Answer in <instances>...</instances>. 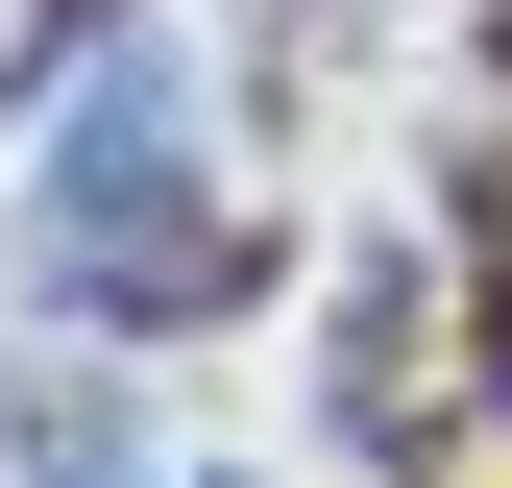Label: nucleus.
Returning <instances> with one entry per match:
<instances>
[{
  "mask_svg": "<svg viewBox=\"0 0 512 488\" xmlns=\"http://www.w3.org/2000/svg\"><path fill=\"white\" fill-rule=\"evenodd\" d=\"M317 415H342L366 464H464V244H439V220L342 244V342H317Z\"/></svg>",
  "mask_w": 512,
  "mask_h": 488,
  "instance_id": "obj_2",
  "label": "nucleus"
},
{
  "mask_svg": "<svg viewBox=\"0 0 512 488\" xmlns=\"http://www.w3.org/2000/svg\"><path fill=\"white\" fill-rule=\"evenodd\" d=\"M244 293H269V220L196 171V74L98 49L74 122H49V171H25V318L49 342H196Z\"/></svg>",
  "mask_w": 512,
  "mask_h": 488,
  "instance_id": "obj_1",
  "label": "nucleus"
},
{
  "mask_svg": "<svg viewBox=\"0 0 512 488\" xmlns=\"http://www.w3.org/2000/svg\"><path fill=\"white\" fill-rule=\"evenodd\" d=\"M269 25H317V0H269Z\"/></svg>",
  "mask_w": 512,
  "mask_h": 488,
  "instance_id": "obj_6",
  "label": "nucleus"
},
{
  "mask_svg": "<svg viewBox=\"0 0 512 488\" xmlns=\"http://www.w3.org/2000/svg\"><path fill=\"white\" fill-rule=\"evenodd\" d=\"M171 488H244V464H171Z\"/></svg>",
  "mask_w": 512,
  "mask_h": 488,
  "instance_id": "obj_5",
  "label": "nucleus"
},
{
  "mask_svg": "<svg viewBox=\"0 0 512 488\" xmlns=\"http://www.w3.org/2000/svg\"><path fill=\"white\" fill-rule=\"evenodd\" d=\"M0 464H25V488H171L147 415H122L98 366H25V391H0Z\"/></svg>",
  "mask_w": 512,
  "mask_h": 488,
  "instance_id": "obj_3",
  "label": "nucleus"
},
{
  "mask_svg": "<svg viewBox=\"0 0 512 488\" xmlns=\"http://www.w3.org/2000/svg\"><path fill=\"white\" fill-rule=\"evenodd\" d=\"M464 25H488V98H512V0H464Z\"/></svg>",
  "mask_w": 512,
  "mask_h": 488,
  "instance_id": "obj_4",
  "label": "nucleus"
}]
</instances>
